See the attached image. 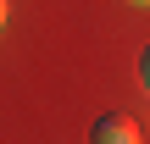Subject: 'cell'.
Returning <instances> with one entry per match:
<instances>
[{"label": "cell", "mask_w": 150, "mask_h": 144, "mask_svg": "<svg viewBox=\"0 0 150 144\" xmlns=\"http://www.w3.org/2000/svg\"><path fill=\"white\" fill-rule=\"evenodd\" d=\"M89 144H139V128H134V117H95V128H89Z\"/></svg>", "instance_id": "cell-1"}, {"label": "cell", "mask_w": 150, "mask_h": 144, "mask_svg": "<svg viewBox=\"0 0 150 144\" xmlns=\"http://www.w3.org/2000/svg\"><path fill=\"white\" fill-rule=\"evenodd\" d=\"M139 78H145V89H150V50H145V61H139Z\"/></svg>", "instance_id": "cell-2"}, {"label": "cell", "mask_w": 150, "mask_h": 144, "mask_svg": "<svg viewBox=\"0 0 150 144\" xmlns=\"http://www.w3.org/2000/svg\"><path fill=\"white\" fill-rule=\"evenodd\" d=\"M6 11H11V6H6V0H0V22H6Z\"/></svg>", "instance_id": "cell-3"}, {"label": "cell", "mask_w": 150, "mask_h": 144, "mask_svg": "<svg viewBox=\"0 0 150 144\" xmlns=\"http://www.w3.org/2000/svg\"><path fill=\"white\" fill-rule=\"evenodd\" d=\"M134 6H150V0H134Z\"/></svg>", "instance_id": "cell-4"}]
</instances>
